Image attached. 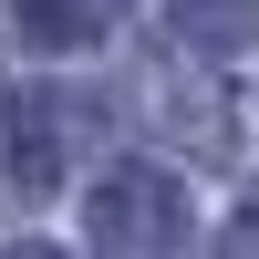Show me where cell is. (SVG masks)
<instances>
[{
    "instance_id": "3",
    "label": "cell",
    "mask_w": 259,
    "mask_h": 259,
    "mask_svg": "<svg viewBox=\"0 0 259 259\" xmlns=\"http://www.w3.org/2000/svg\"><path fill=\"white\" fill-rule=\"evenodd\" d=\"M124 11H135V0H11L21 41H52V52H73V41H104Z\"/></svg>"
},
{
    "instance_id": "6",
    "label": "cell",
    "mask_w": 259,
    "mask_h": 259,
    "mask_svg": "<svg viewBox=\"0 0 259 259\" xmlns=\"http://www.w3.org/2000/svg\"><path fill=\"white\" fill-rule=\"evenodd\" d=\"M228 259H259V197L239 207V228H228Z\"/></svg>"
},
{
    "instance_id": "7",
    "label": "cell",
    "mask_w": 259,
    "mask_h": 259,
    "mask_svg": "<svg viewBox=\"0 0 259 259\" xmlns=\"http://www.w3.org/2000/svg\"><path fill=\"white\" fill-rule=\"evenodd\" d=\"M11 259H62V249H11Z\"/></svg>"
},
{
    "instance_id": "5",
    "label": "cell",
    "mask_w": 259,
    "mask_h": 259,
    "mask_svg": "<svg viewBox=\"0 0 259 259\" xmlns=\"http://www.w3.org/2000/svg\"><path fill=\"white\" fill-rule=\"evenodd\" d=\"M145 94H156V124H166V135H197L207 156H218V145H228V114H218V104H207V83H177V73H156V83H145Z\"/></svg>"
},
{
    "instance_id": "1",
    "label": "cell",
    "mask_w": 259,
    "mask_h": 259,
    "mask_svg": "<svg viewBox=\"0 0 259 259\" xmlns=\"http://www.w3.org/2000/svg\"><path fill=\"white\" fill-rule=\"evenodd\" d=\"M83 239L94 259H177L187 249V187L166 166H104L83 197Z\"/></svg>"
},
{
    "instance_id": "2",
    "label": "cell",
    "mask_w": 259,
    "mask_h": 259,
    "mask_svg": "<svg viewBox=\"0 0 259 259\" xmlns=\"http://www.w3.org/2000/svg\"><path fill=\"white\" fill-rule=\"evenodd\" d=\"M83 145H94V104H83V94L31 83V94L11 104V177L31 187V197L73 177V166H83Z\"/></svg>"
},
{
    "instance_id": "4",
    "label": "cell",
    "mask_w": 259,
    "mask_h": 259,
    "mask_svg": "<svg viewBox=\"0 0 259 259\" xmlns=\"http://www.w3.org/2000/svg\"><path fill=\"white\" fill-rule=\"evenodd\" d=\"M177 41H197V52H249L259 41V0H177Z\"/></svg>"
}]
</instances>
